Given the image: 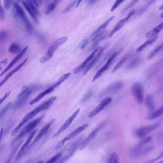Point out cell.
Returning <instances> with one entry per match:
<instances>
[{"label":"cell","instance_id":"31","mask_svg":"<svg viewBox=\"0 0 163 163\" xmlns=\"http://www.w3.org/2000/svg\"><path fill=\"white\" fill-rule=\"evenodd\" d=\"M71 73H68L65 74L64 75H62L60 78H59L58 81L56 82L55 84H54V85L52 87H54V88L58 87V86L60 85V84H62V83L64 82L68 78L69 76H70Z\"/></svg>","mask_w":163,"mask_h":163},{"label":"cell","instance_id":"23","mask_svg":"<svg viewBox=\"0 0 163 163\" xmlns=\"http://www.w3.org/2000/svg\"><path fill=\"white\" fill-rule=\"evenodd\" d=\"M162 30H163V21L160 23L158 25H157L154 28H153L151 31H150V32L146 34V38H151L154 36H157V35Z\"/></svg>","mask_w":163,"mask_h":163},{"label":"cell","instance_id":"26","mask_svg":"<svg viewBox=\"0 0 163 163\" xmlns=\"http://www.w3.org/2000/svg\"><path fill=\"white\" fill-rule=\"evenodd\" d=\"M114 17H115L114 16H111V17L109 18L105 23L101 25L100 26H99V28H97V30L93 34V35H91V36H95L96 35L98 34H99V33L102 31L103 30H104L108 25L110 22H111V21L114 19Z\"/></svg>","mask_w":163,"mask_h":163},{"label":"cell","instance_id":"46","mask_svg":"<svg viewBox=\"0 0 163 163\" xmlns=\"http://www.w3.org/2000/svg\"><path fill=\"white\" fill-rule=\"evenodd\" d=\"M13 3L12 1H3V5H4V8L6 10H8L10 9L11 5Z\"/></svg>","mask_w":163,"mask_h":163},{"label":"cell","instance_id":"6","mask_svg":"<svg viewBox=\"0 0 163 163\" xmlns=\"http://www.w3.org/2000/svg\"><path fill=\"white\" fill-rule=\"evenodd\" d=\"M45 117V115H42L39 116L35 120H33L32 121H31L30 123H29L28 125H26L19 133V134L16 137V140L15 141H17L19 140L21 138L23 137V136L25 135L26 133H28L29 132L32 131L36 127V126L40 123V121L43 120V119Z\"/></svg>","mask_w":163,"mask_h":163},{"label":"cell","instance_id":"25","mask_svg":"<svg viewBox=\"0 0 163 163\" xmlns=\"http://www.w3.org/2000/svg\"><path fill=\"white\" fill-rule=\"evenodd\" d=\"M104 48H103L99 52H98V53L96 54L94 58L93 59V60L91 61V63L89 64L88 66H87V68H86L85 70L84 71V74H86L89 71L90 69H91V68H93V66L95 65V64L96 63L97 61L98 60L99 58H100V56L101 55V54L103 53V51L104 50Z\"/></svg>","mask_w":163,"mask_h":163},{"label":"cell","instance_id":"57","mask_svg":"<svg viewBox=\"0 0 163 163\" xmlns=\"http://www.w3.org/2000/svg\"><path fill=\"white\" fill-rule=\"evenodd\" d=\"M159 9L161 10H163V5H162L161 6H160V7H159Z\"/></svg>","mask_w":163,"mask_h":163},{"label":"cell","instance_id":"41","mask_svg":"<svg viewBox=\"0 0 163 163\" xmlns=\"http://www.w3.org/2000/svg\"><path fill=\"white\" fill-rule=\"evenodd\" d=\"M139 58L138 57L134 58L133 60H131L129 63L128 65H127V68H133L134 66H135L137 63L138 62Z\"/></svg>","mask_w":163,"mask_h":163},{"label":"cell","instance_id":"21","mask_svg":"<svg viewBox=\"0 0 163 163\" xmlns=\"http://www.w3.org/2000/svg\"><path fill=\"white\" fill-rule=\"evenodd\" d=\"M54 89H55V88L52 86V87H50L49 88H48V89H46V90H45L44 91H43L42 93H40L39 95H38L36 98L34 99L33 100H32L31 101H30L29 104H30V105H33V104L38 103L40 100L43 98L45 96H46V95L49 94L50 93L53 91Z\"/></svg>","mask_w":163,"mask_h":163},{"label":"cell","instance_id":"19","mask_svg":"<svg viewBox=\"0 0 163 163\" xmlns=\"http://www.w3.org/2000/svg\"><path fill=\"white\" fill-rule=\"evenodd\" d=\"M28 46H25L22 50V51L19 54H18L17 56L15 58L10 62V63L9 64V65H8L3 70V71L1 73L0 76H2L6 72H7L9 69H11V68H12V66H13V65H15V64L16 63V62H17L19 60V59L22 58L23 56L25 54L26 51L28 50Z\"/></svg>","mask_w":163,"mask_h":163},{"label":"cell","instance_id":"7","mask_svg":"<svg viewBox=\"0 0 163 163\" xmlns=\"http://www.w3.org/2000/svg\"><path fill=\"white\" fill-rule=\"evenodd\" d=\"M80 111V109L78 108V109H77V110L64 122L63 124L61 126L59 129L56 132L55 134H54L52 138H55V137H58L59 135H60L62 133H63L65 130L68 129L70 127L71 124H72L73 121L75 120V119L76 118L78 115L79 114Z\"/></svg>","mask_w":163,"mask_h":163},{"label":"cell","instance_id":"32","mask_svg":"<svg viewBox=\"0 0 163 163\" xmlns=\"http://www.w3.org/2000/svg\"><path fill=\"white\" fill-rule=\"evenodd\" d=\"M60 1H55L50 3L46 8V10L45 12L46 14L48 15L51 13L54 10L56 6H57V5L59 3H60Z\"/></svg>","mask_w":163,"mask_h":163},{"label":"cell","instance_id":"49","mask_svg":"<svg viewBox=\"0 0 163 163\" xmlns=\"http://www.w3.org/2000/svg\"><path fill=\"white\" fill-rule=\"evenodd\" d=\"M32 3L37 9H39L42 5V1H32Z\"/></svg>","mask_w":163,"mask_h":163},{"label":"cell","instance_id":"56","mask_svg":"<svg viewBox=\"0 0 163 163\" xmlns=\"http://www.w3.org/2000/svg\"><path fill=\"white\" fill-rule=\"evenodd\" d=\"M36 163H44L43 161H42V160H40V161H38Z\"/></svg>","mask_w":163,"mask_h":163},{"label":"cell","instance_id":"50","mask_svg":"<svg viewBox=\"0 0 163 163\" xmlns=\"http://www.w3.org/2000/svg\"><path fill=\"white\" fill-rule=\"evenodd\" d=\"M0 18L3 20L5 19V12L2 5L0 6Z\"/></svg>","mask_w":163,"mask_h":163},{"label":"cell","instance_id":"59","mask_svg":"<svg viewBox=\"0 0 163 163\" xmlns=\"http://www.w3.org/2000/svg\"><path fill=\"white\" fill-rule=\"evenodd\" d=\"M157 163H163V160H162L161 161Z\"/></svg>","mask_w":163,"mask_h":163},{"label":"cell","instance_id":"5","mask_svg":"<svg viewBox=\"0 0 163 163\" xmlns=\"http://www.w3.org/2000/svg\"><path fill=\"white\" fill-rule=\"evenodd\" d=\"M32 93V89L28 87H23L22 91L18 95L17 99L13 104V109L15 110H17L23 105Z\"/></svg>","mask_w":163,"mask_h":163},{"label":"cell","instance_id":"8","mask_svg":"<svg viewBox=\"0 0 163 163\" xmlns=\"http://www.w3.org/2000/svg\"><path fill=\"white\" fill-rule=\"evenodd\" d=\"M106 121H103V123H101L100 124H99L91 133H90V134L81 143L80 146H79V149L80 150H83L91 142V141L96 136L97 134L99 132L101 131V129L104 127V126L106 124Z\"/></svg>","mask_w":163,"mask_h":163},{"label":"cell","instance_id":"17","mask_svg":"<svg viewBox=\"0 0 163 163\" xmlns=\"http://www.w3.org/2000/svg\"><path fill=\"white\" fill-rule=\"evenodd\" d=\"M152 138L151 137H148L142 140L138 144L136 145L131 151V156L134 157H138L140 156V153L141 150L143 149V146L145 144L149 143L151 140Z\"/></svg>","mask_w":163,"mask_h":163},{"label":"cell","instance_id":"48","mask_svg":"<svg viewBox=\"0 0 163 163\" xmlns=\"http://www.w3.org/2000/svg\"><path fill=\"white\" fill-rule=\"evenodd\" d=\"M8 36V33L7 31H1V35H0L1 40H4V39L6 38H7Z\"/></svg>","mask_w":163,"mask_h":163},{"label":"cell","instance_id":"27","mask_svg":"<svg viewBox=\"0 0 163 163\" xmlns=\"http://www.w3.org/2000/svg\"><path fill=\"white\" fill-rule=\"evenodd\" d=\"M146 105L150 110H154L155 108V103H154V98L153 96L151 94H149L147 96L146 99Z\"/></svg>","mask_w":163,"mask_h":163},{"label":"cell","instance_id":"37","mask_svg":"<svg viewBox=\"0 0 163 163\" xmlns=\"http://www.w3.org/2000/svg\"><path fill=\"white\" fill-rule=\"evenodd\" d=\"M12 105V103H11V102L8 103L6 104V105L5 106V107L1 111V112H0V118H1V120H2V118L4 116L5 113H7V111L9 110V109L10 108V107H11Z\"/></svg>","mask_w":163,"mask_h":163},{"label":"cell","instance_id":"33","mask_svg":"<svg viewBox=\"0 0 163 163\" xmlns=\"http://www.w3.org/2000/svg\"><path fill=\"white\" fill-rule=\"evenodd\" d=\"M129 56H130V54H127L126 55H125L124 56H123V58H121V59L119 61L118 63L115 65V66H114V68H113L112 72H114L116 71L123 64L124 62H125L126 60L128 59V58H129Z\"/></svg>","mask_w":163,"mask_h":163},{"label":"cell","instance_id":"24","mask_svg":"<svg viewBox=\"0 0 163 163\" xmlns=\"http://www.w3.org/2000/svg\"><path fill=\"white\" fill-rule=\"evenodd\" d=\"M157 38H158V36H154V37L149 39L144 43L139 46L138 48H137V49L136 50V51L137 52H140L144 50V49L148 48L150 45H152L154 42H155L156 40L157 39Z\"/></svg>","mask_w":163,"mask_h":163},{"label":"cell","instance_id":"9","mask_svg":"<svg viewBox=\"0 0 163 163\" xmlns=\"http://www.w3.org/2000/svg\"><path fill=\"white\" fill-rule=\"evenodd\" d=\"M80 139H78L77 141L74 142L70 146L68 149V151H66V154H64L63 156L60 157V158L58 160L56 163H65L72 156L74 153L76 152L78 147L80 144Z\"/></svg>","mask_w":163,"mask_h":163},{"label":"cell","instance_id":"20","mask_svg":"<svg viewBox=\"0 0 163 163\" xmlns=\"http://www.w3.org/2000/svg\"><path fill=\"white\" fill-rule=\"evenodd\" d=\"M123 84L121 81H119L113 84H111L108 87L104 90L103 94H106L109 93H115L119 91L123 87Z\"/></svg>","mask_w":163,"mask_h":163},{"label":"cell","instance_id":"43","mask_svg":"<svg viewBox=\"0 0 163 163\" xmlns=\"http://www.w3.org/2000/svg\"><path fill=\"white\" fill-rule=\"evenodd\" d=\"M88 44V40L87 39H83V41H81L79 43V45L78 46V48L79 49H84L86 48V46H87V44Z\"/></svg>","mask_w":163,"mask_h":163},{"label":"cell","instance_id":"2","mask_svg":"<svg viewBox=\"0 0 163 163\" xmlns=\"http://www.w3.org/2000/svg\"><path fill=\"white\" fill-rule=\"evenodd\" d=\"M67 39H68L67 37H63L60 38L55 41L54 43L49 47L46 54L41 58L40 59V62L41 63H45L48 62V61H49L53 56L56 50V49H58L61 45L65 43L67 41Z\"/></svg>","mask_w":163,"mask_h":163},{"label":"cell","instance_id":"4","mask_svg":"<svg viewBox=\"0 0 163 163\" xmlns=\"http://www.w3.org/2000/svg\"><path fill=\"white\" fill-rule=\"evenodd\" d=\"M14 13L16 17L20 18L21 20L25 23V26L28 31H31L32 30V26L28 20L25 13L23 10L17 2H14L13 3Z\"/></svg>","mask_w":163,"mask_h":163},{"label":"cell","instance_id":"51","mask_svg":"<svg viewBox=\"0 0 163 163\" xmlns=\"http://www.w3.org/2000/svg\"><path fill=\"white\" fill-rule=\"evenodd\" d=\"M11 93V91H8V92H7V93H6L5 94V96H3V97L1 99L0 104H2L3 101H5V100H6V99L8 97H9Z\"/></svg>","mask_w":163,"mask_h":163},{"label":"cell","instance_id":"60","mask_svg":"<svg viewBox=\"0 0 163 163\" xmlns=\"http://www.w3.org/2000/svg\"><path fill=\"white\" fill-rule=\"evenodd\" d=\"M161 17L163 18V13H162L161 15Z\"/></svg>","mask_w":163,"mask_h":163},{"label":"cell","instance_id":"45","mask_svg":"<svg viewBox=\"0 0 163 163\" xmlns=\"http://www.w3.org/2000/svg\"><path fill=\"white\" fill-rule=\"evenodd\" d=\"M123 1H116L115 3L111 7V12H113V11L115 10L121 3H123Z\"/></svg>","mask_w":163,"mask_h":163},{"label":"cell","instance_id":"22","mask_svg":"<svg viewBox=\"0 0 163 163\" xmlns=\"http://www.w3.org/2000/svg\"><path fill=\"white\" fill-rule=\"evenodd\" d=\"M28 60V58L25 59V60H23V62H22L20 64H19V65L16 66L15 69H13L12 71H11L10 73L8 74L7 75H6V76L5 77V78L1 82V83H0V87H2V86L3 85V84H5V83H6V81L8 80L9 78H10L11 76H13L15 73L17 72L19 70V69H20L21 68H22V66L25 65V63L27 62Z\"/></svg>","mask_w":163,"mask_h":163},{"label":"cell","instance_id":"35","mask_svg":"<svg viewBox=\"0 0 163 163\" xmlns=\"http://www.w3.org/2000/svg\"><path fill=\"white\" fill-rule=\"evenodd\" d=\"M21 144V143H20L18 144H17L16 146L13 149V150H12V151L11 152V153H10V154L9 155L8 158L7 159V160H6V161L5 162V163H11V162L12 159L13 158V157H14L15 153H16V152H17L18 149L19 148V147H20Z\"/></svg>","mask_w":163,"mask_h":163},{"label":"cell","instance_id":"10","mask_svg":"<svg viewBox=\"0 0 163 163\" xmlns=\"http://www.w3.org/2000/svg\"><path fill=\"white\" fill-rule=\"evenodd\" d=\"M131 93L135 101L138 104L143 103L144 100L143 87L139 83H136L131 87Z\"/></svg>","mask_w":163,"mask_h":163},{"label":"cell","instance_id":"42","mask_svg":"<svg viewBox=\"0 0 163 163\" xmlns=\"http://www.w3.org/2000/svg\"><path fill=\"white\" fill-rule=\"evenodd\" d=\"M137 2H138V1H135V0L133 1L132 2H131L129 3V5L126 6L125 7H124V9H123L122 11H121V13H124L125 12H126L129 9H130V8L133 7V6H134V5H135Z\"/></svg>","mask_w":163,"mask_h":163},{"label":"cell","instance_id":"58","mask_svg":"<svg viewBox=\"0 0 163 163\" xmlns=\"http://www.w3.org/2000/svg\"><path fill=\"white\" fill-rule=\"evenodd\" d=\"M163 153H162V154H161V155H160V156H159V157H160V158H161V157H163Z\"/></svg>","mask_w":163,"mask_h":163},{"label":"cell","instance_id":"53","mask_svg":"<svg viewBox=\"0 0 163 163\" xmlns=\"http://www.w3.org/2000/svg\"><path fill=\"white\" fill-rule=\"evenodd\" d=\"M3 133H4V131H3V128H2L1 130V140H2V138H3Z\"/></svg>","mask_w":163,"mask_h":163},{"label":"cell","instance_id":"39","mask_svg":"<svg viewBox=\"0 0 163 163\" xmlns=\"http://www.w3.org/2000/svg\"><path fill=\"white\" fill-rule=\"evenodd\" d=\"M155 2H156V1H150L148 3H146V5H144L143 7L141 8L139 10L138 12V15H142L143 13H144V12L147 10V9H148V8L151 5H152V4Z\"/></svg>","mask_w":163,"mask_h":163},{"label":"cell","instance_id":"13","mask_svg":"<svg viewBox=\"0 0 163 163\" xmlns=\"http://www.w3.org/2000/svg\"><path fill=\"white\" fill-rule=\"evenodd\" d=\"M37 131H38V130H35V131H32L30 133L29 136L28 137V138L27 139V140H26V141L25 142L24 144L22 146V147H21L20 149H19V151L18 152L16 156L15 159V161H17L18 160H19L23 156V154L26 152V150L30 146L29 144H30L31 142L32 139H33L35 135L36 134Z\"/></svg>","mask_w":163,"mask_h":163},{"label":"cell","instance_id":"36","mask_svg":"<svg viewBox=\"0 0 163 163\" xmlns=\"http://www.w3.org/2000/svg\"><path fill=\"white\" fill-rule=\"evenodd\" d=\"M163 49V43L161 44V45H159L158 46L156 47L151 53L149 54L148 56V58L150 59H152L156 54L158 53L159 52H160V51L162 49Z\"/></svg>","mask_w":163,"mask_h":163},{"label":"cell","instance_id":"15","mask_svg":"<svg viewBox=\"0 0 163 163\" xmlns=\"http://www.w3.org/2000/svg\"><path fill=\"white\" fill-rule=\"evenodd\" d=\"M134 13H135V11H132L131 12H130V13H129L128 15L126 17L124 18L123 19L119 21L117 23V24L115 25L113 30L110 32V34H109V37H111L113 35H114V34L116 32H118L119 30H120V29H121V28H123V26L129 20L130 18L131 17V16L134 15Z\"/></svg>","mask_w":163,"mask_h":163},{"label":"cell","instance_id":"55","mask_svg":"<svg viewBox=\"0 0 163 163\" xmlns=\"http://www.w3.org/2000/svg\"><path fill=\"white\" fill-rule=\"evenodd\" d=\"M81 2V1H78L77 2V3H76V7H77L78 5H79V4Z\"/></svg>","mask_w":163,"mask_h":163},{"label":"cell","instance_id":"47","mask_svg":"<svg viewBox=\"0 0 163 163\" xmlns=\"http://www.w3.org/2000/svg\"><path fill=\"white\" fill-rule=\"evenodd\" d=\"M93 94V91H89L88 93H87V94H86L84 96V97L83 98L82 101L85 102V101H87V100H88L92 96Z\"/></svg>","mask_w":163,"mask_h":163},{"label":"cell","instance_id":"1","mask_svg":"<svg viewBox=\"0 0 163 163\" xmlns=\"http://www.w3.org/2000/svg\"><path fill=\"white\" fill-rule=\"evenodd\" d=\"M56 99L57 98L56 97L51 98L49 100L44 101L40 105H39L38 107L25 114V115L23 117V118L22 119L20 122L19 123V124H18V125L11 133V135L13 136L15 135L28 121L36 116L37 114L40 113L41 111H43L44 110H47L49 108V107H50L55 102Z\"/></svg>","mask_w":163,"mask_h":163},{"label":"cell","instance_id":"54","mask_svg":"<svg viewBox=\"0 0 163 163\" xmlns=\"http://www.w3.org/2000/svg\"><path fill=\"white\" fill-rule=\"evenodd\" d=\"M7 59H3V60L1 61V63L3 64H5L7 63Z\"/></svg>","mask_w":163,"mask_h":163},{"label":"cell","instance_id":"28","mask_svg":"<svg viewBox=\"0 0 163 163\" xmlns=\"http://www.w3.org/2000/svg\"><path fill=\"white\" fill-rule=\"evenodd\" d=\"M22 4L25 8V9H26L28 13H29V15H30L31 17L32 18V19H33V20L35 21L36 23H38V18L36 17V15H35V13L33 12V11L31 10L30 7L28 6V3H26V1H23L22 2Z\"/></svg>","mask_w":163,"mask_h":163},{"label":"cell","instance_id":"29","mask_svg":"<svg viewBox=\"0 0 163 163\" xmlns=\"http://www.w3.org/2000/svg\"><path fill=\"white\" fill-rule=\"evenodd\" d=\"M22 51H21V48L19 45L15 43H13L10 45L9 48V52L11 54H19Z\"/></svg>","mask_w":163,"mask_h":163},{"label":"cell","instance_id":"38","mask_svg":"<svg viewBox=\"0 0 163 163\" xmlns=\"http://www.w3.org/2000/svg\"><path fill=\"white\" fill-rule=\"evenodd\" d=\"M62 156V153H58V154H56L55 156H53L45 163H56L59 159Z\"/></svg>","mask_w":163,"mask_h":163},{"label":"cell","instance_id":"18","mask_svg":"<svg viewBox=\"0 0 163 163\" xmlns=\"http://www.w3.org/2000/svg\"><path fill=\"white\" fill-rule=\"evenodd\" d=\"M102 48H103L102 47L99 46L96 49H95L94 51L86 58L85 60L84 61L83 63H81V64L79 65V66L75 68V70L74 71V73H78V72H79L80 71L83 69L86 66V65L88 64L89 62L93 60V59L94 58V57L96 56V54H97L98 52H99Z\"/></svg>","mask_w":163,"mask_h":163},{"label":"cell","instance_id":"3","mask_svg":"<svg viewBox=\"0 0 163 163\" xmlns=\"http://www.w3.org/2000/svg\"><path fill=\"white\" fill-rule=\"evenodd\" d=\"M89 123H85L81 126H80L79 127H77L75 129V130L71 131L69 134L66 136L64 138L62 139V140H61L58 143V144H56V146H55V150H58L60 149L61 147L63 146L66 141H68V140H71L74 138H75L76 136L78 135V134H79L81 132L84 131V130H85L89 127Z\"/></svg>","mask_w":163,"mask_h":163},{"label":"cell","instance_id":"40","mask_svg":"<svg viewBox=\"0 0 163 163\" xmlns=\"http://www.w3.org/2000/svg\"><path fill=\"white\" fill-rule=\"evenodd\" d=\"M26 3H28V6L30 7L31 10L33 11V12L35 13V15H39V12L38 11V9L36 7V6L34 5L33 3H32V1H26Z\"/></svg>","mask_w":163,"mask_h":163},{"label":"cell","instance_id":"16","mask_svg":"<svg viewBox=\"0 0 163 163\" xmlns=\"http://www.w3.org/2000/svg\"><path fill=\"white\" fill-rule=\"evenodd\" d=\"M54 120H55V119H53V120L50 121L48 122L47 124H46V125L40 130L39 133L36 135L35 139H34L33 141V142H32V144H31L29 147H30L31 146H33L34 144H36V142H38L40 139L42 138V137L45 135V134H46V133H48V131L49 129L50 128L52 124L53 123Z\"/></svg>","mask_w":163,"mask_h":163},{"label":"cell","instance_id":"12","mask_svg":"<svg viewBox=\"0 0 163 163\" xmlns=\"http://www.w3.org/2000/svg\"><path fill=\"white\" fill-rule=\"evenodd\" d=\"M159 123H155L154 124L146 126L137 129L135 132L136 136L138 138H143L150 133L151 131L156 130L160 126Z\"/></svg>","mask_w":163,"mask_h":163},{"label":"cell","instance_id":"52","mask_svg":"<svg viewBox=\"0 0 163 163\" xmlns=\"http://www.w3.org/2000/svg\"><path fill=\"white\" fill-rule=\"evenodd\" d=\"M98 2V1H94V0H90V1H88L87 3H88L89 5H94V3H96L97 2Z\"/></svg>","mask_w":163,"mask_h":163},{"label":"cell","instance_id":"14","mask_svg":"<svg viewBox=\"0 0 163 163\" xmlns=\"http://www.w3.org/2000/svg\"><path fill=\"white\" fill-rule=\"evenodd\" d=\"M111 101L112 99L110 97H107L102 100L101 103L98 104V105L91 111L88 116L89 118H91L98 114L99 113H100L101 111H103L106 107H107V106L111 103Z\"/></svg>","mask_w":163,"mask_h":163},{"label":"cell","instance_id":"44","mask_svg":"<svg viewBox=\"0 0 163 163\" xmlns=\"http://www.w3.org/2000/svg\"><path fill=\"white\" fill-rule=\"evenodd\" d=\"M77 3V1H75L71 3L69 5H68V6L65 8V10H64V13H66V12H68L73 7L74 5Z\"/></svg>","mask_w":163,"mask_h":163},{"label":"cell","instance_id":"11","mask_svg":"<svg viewBox=\"0 0 163 163\" xmlns=\"http://www.w3.org/2000/svg\"><path fill=\"white\" fill-rule=\"evenodd\" d=\"M121 50L118 51L117 52L113 53L112 55L110 56V58H109L108 60L107 61L106 63L102 66L96 74V75L94 76V77L93 78V81L94 82L97 79H98L100 76H101L102 74L104 73L105 71L107 70L109 67L110 66V65L111 64V63L113 62V61L114 60V58L120 54V52H121Z\"/></svg>","mask_w":163,"mask_h":163},{"label":"cell","instance_id":"30","mask_svg":"<svg viewBox=\"0 0 163 163\" xmlns=\"http://www.w3.org/2000/svg\"><path fill=\"white\" fill-rule=\"evenodd\" d=\"M118 155L115 152H113L110 154L107 158L106 163H119Z\"/></svg>","mask_w":163,"mask_h":163},{"label":"cell","instance_id":"34","mask_svg":"<svg viewBox=\"0 0 163 163\" xmlns=\"http://www.w3.org/2000/svg\"><path fill=\"white\" fill-rule=\"evenodd\" d=\"M163 114V106L162 107H161L158 110L156 111L154 113H152L148 117V119L150 120H153L154 119L157 118L158 117H159L160 116L162 115Z\"/></svg>","mask_w":163,"mask_h":163}]
</instances>
